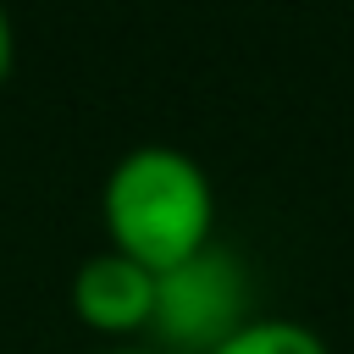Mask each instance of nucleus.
<instances>
[{"mask_svg": "<svg viewBox=\"0 0 354 354\" xmlns=\"http://www.w3.org/2000/svg\"><path fill=\"white\" fill-rule=\"evenodd\" d=\"M66 299L88 332L133 337V332H149V321H155V271H144L138 260H127L105 243L77 260Z\"/></svg>", "mask_w": 354, "mask_h": 354, "instance_id": "obj_3", "label": "nucleus"}, {"mask_svg": "<svg viewBox=\"0 0 354 354\" xmlns=\"http://www.w3.org/2000/svg\"><path fill=\"white\" fill-rule=\"evenodd\" d=\"M243 321H249V277H243L238 254L210 243L205 254L155 277V321H149V332L160 337L155 348L210 354Z\"/></svg>", "mask_w": 354, "mask_h": 354, "instance_id": "obj_2", "label": "nucleus"}, {"mask_svg": "<svg viewBox=\"0 0 354 354\" xmlns=\"http://www.w3.org/2000/svg\"><path fill=\"white\" fill-rule=\"evenodd\" d=\"M210 354H332L326 337L288 315H249L232 337H221Z\"/></svg>", "mask_w": 354, "mask_h": 354, "instance_id": "obj_4", "label": "nucleus"}, {"mask_svg": "<svg viewBox=\"0 0 354 354\" xmlns=\"http://www.w3.org/2000/svg\"><path fill=\"white\" fill-rule=\"evenodd\" d=\"M105 354H166V348H155V343H116V348H105Z\"/></svg>", "mask_w": 354, "mask_h": 354, "instance_id": "obj_6", "label": "nucleus"}, {"mask_svg": "<svg viewBox=\"0 0 354 354\" xmlns=\"http://www.w3.org/2000/svg\"><path fill=\"white\" fill-rule=\"evenodd\" d=\"M11 61H17V33H11V17L0 11V88L11 77Z\"/></svg>", "mask_w": 354, "mask_h": 354, "instance_id": "obj_5", "label": "nucleus"}, {"mask_svg": "<svg viewBox=\"0 0 354 354\" xmlns=\"http://www.w3.org/2000/svg\"><path fill=\"white\" fill-rule=\"evenodd\" d=\"M105 238L116 254L138 260L144 271H177L183 260L216 243V188L210 171L177 144H138L127 149L100 188Z\"/></svg>", "mask_w": 354, "mask_h": 354, "instance_id": "obj_1", "label": "nucleus"}]
</instances>
